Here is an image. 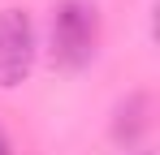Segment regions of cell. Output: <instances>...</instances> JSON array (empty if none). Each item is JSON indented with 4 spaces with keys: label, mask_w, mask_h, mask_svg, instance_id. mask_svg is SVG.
I'll use <instances>...</instances> for the list:
<instances>
[{
    "label": "cell",
    "mask_w": 160,
    "mask_h": 155,
    "mask_svg": "<svg viewBox=\"0 0 160 155\" xmlns=\"http://www.w3.org/2000/svg\"><path fill=\"white\" fill-rule=\"evenodd\" d=\"M100 43V17H95V4L87 0H65L52 13V60L65 69H82L91 65Z\"/></svg>",
    "instance_id": "1"
},
{
    "label": "cell",
    "mask_w": 160,
    "mask_h": 155,
    "mask_svg": "<svg viewBox=\"0 0 160 155\" xmlns=\"http://www.w3.org/2000/svg\"><path fill=\"white\" fill-rule=\"evenodd\" d=\"M35 65V26L26 9H0V86L26 82Z\"/></svg>",
    "instance_id": "2"
},
{
    "label": "cell",
    "mask_w": 160,
    "mask_h": 155,
    "mask_svg": "<svg viewBox=\"0 0 160 155\" xmlns=\"http://www.w3.org/2000/svg\"><path fill=\"white\" fill-rule=\"evenodd\" d=\"M143 112H147V99H143V95H130V99L117 108L112 138H117V142H134V138L143 134V125H147V121H143Z\"/></svg>",
    "instance_id": "3"
},
{
    "label": "cell",
    "mask_w": 160,
    "mask_h": 155,
    "mask_svg": "<svg viewBox=\"0 0 160 155\" xmlns=\"http://www.w3.org/2000/svg\"><path fill=\"white\" fill-rule=\"evenodd\" d=\"M0 155H9V138H4V129H0Z\"/></svg>",
    "instance_id": "4"
},
{
    "label": "cell",
    "mask_w": 160,
    "mask_h": 155,
    "mask_svg": "<svg viewBox=\"0 0 160 155\" xmlns=\"http://www.w3.org/2000/svg\"><path fill=\"white\" fill-rule=\"evenodd\" d=\"M143 155H152V151H143Z\"/></svg>",
    "instance_id": "5"
}]
</instances>
